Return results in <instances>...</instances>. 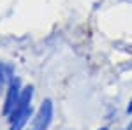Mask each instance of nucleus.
<instances>
[{"label":"nucleus","mask_w":132,"mask_h":130,"mask_svg":"<svg viewBox=\"0 0 132 130\" xmlns=\"http://www.w3.org/2000/svg\"><path fill=\"white\" fill-rule=\"evenodd\" d=\"M125 130H132V121H130V123H129V127H127V128H125Z\"/></svg>","instance_id":"nucleus-7"},{"label":"nucleus","mask_w":132,"mask_h":130,"mask_svg":"<svg viewBox=\"0 0 132 130\" xmlns=\"http://www.w3.org/2000/svg\"><path fill=\"white\" fill-rule=\"evenodd\" d=\"M127 112L132 114V99H130V102H129V106H127Z\"/></svg>","instance_id":"nucleus-6"},{"label":"nucleus","mask_w":132,"mask_h":130,"mask_svg":"<svg viewBox=\"0 0 132 130\" xmlns=\"http://www.w3.org/2000/svg\"><path fill=\"white\" fill-rule=\"evenodd\" d=\"M4 79H5V74H4V69L0 65V83H4Z\"/></svg>","instance_id":"nucleus-5"},{"label":"nucleus","mask_w":132,"mask_h":130,"mask_svg":"<svg viewBox=\"0 0 132 130\" xmlns=\"http://www.w3.org/2000/svg\"><path fill=\"white\" fill-rule=\"evenodd\" d=\"M30 116H32V111H28V112L21 114L20 118H16L14 121H11L9 130H23V127L27 125V121H28V118H30Z\"/></svg>","instance_id":"nucleus-4"},{"label":"nucleus","mask_w":132,"mask_h":130,"mask_svg":"<svg viewBox=\"0 0 132 130\" xmlns=\"http://www.w3.org/2000/svg\"><path fill=\"white\" fill-rule=\"evenodd\" d=\"M99 130H108V128H106V127H104V128H99Z\"/></svg>","instance_id":"nucleus-8"},{"label":"nucleus","mask_w":132,"mask_h":130,"mask_svg":"<svg viewBox=\"0 0 132 130\" xmlns=\"http://www.w3.org/2000/svg\"><path fill=\"white\" fill-rule=\"evenodd\" d=\"M32 97H34V88H32V86H25V88L21 90V95H20V100H18L16 109L9 114V123L14 121L16 118H20L21 114L32 111V106H30L32 104Z\"/></svg>","instance_id":"nucleus-3"},{"label":"nucleus","mask_w":132,"mask_h":130,"mask_svg":"<svg viewBox=\"0 0 132 130\" xmlns=\"http://www.w3.org/2000/svg\"><path fill=\"white\" fill-rule=\"evenodd\" d=\"M20 95H21V83H20V79L12 77L11 83H9V86H7V95H5L4 109H2V112H4L5 116H9L11 112L16 109L18 100H20Z\"/></svg>","instance_id":"nucleus-1"},{"label":"nucleus","mask_w":132,"mask_h":130,"mask_svg":"<svg viewBox=\"0 0 132 130\" xmlns=\"http://www.w3.org/2000/svg\"><path fill=\"white\" fill-rule=\"evenodd\" d=\"M53 118V102L50 99H46L41 104V107L35 112V118H34V128L32 130H46L51 123Z\"/></svg>","instance_id":"nucleus-2"}]
</instances>
